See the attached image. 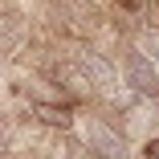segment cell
I'll use <instances>...</instances> for the list:
<instances>
[{
  "label": "cell",
  "mask_w": 159,
  "mask_h": 159,
  "mask_svg": "<svg viewBox=\"0 0 159 159\" xmlns=\"http://www.w3.org/2000/svg\"><path fill=\"white\" fill-rule=\"evenodd\" d=\"M82 143L98 155V159H126V143H122V135L110 131L102 118H86V126H82Z\"/></svg>",
  "instance_id": "obj_1"
},
{
  "label": "cell",
  "mask_w": 159,
  "mask_h": 159,
  "mask_svg": "<svg viewBox=\"0 0 159 159\" xmlns=\"http://www.w3.org/2000/svg\"><path fill=\"white\" fill-rule=\"evenodd\" d=\"M122 74H126V86H131L139 98H159V70L151 66L143 53H126Z\"/></svg>",
  "instance_id": "obj_2"
},
{
  "label": "cell",
  "mask_w": 159,
  "mask_h": 159,
  "mask_svg": "<svg viewBox=\"0 0 159 159\" xmlns=\"http://www.w3.org/2000/svg\"><path fill=\"white\" fill-rule=\"evenodd\" d=\"M82 74H86V82H90V90H114V82H118V74H114V66L102 57V53H82Z\"/></svg>",
  "instance_id": "obj_3"
},
{
  "label": "cell",
  "mask_w": 159,
  "mask_h": 159,
  "mask_svg": "<svg viewBox=\"0 0 159 159\" xmlns=\"http://www.w3.org/2000/svg\"><path fill=\"white\" fill-rule=\"evenodd\" d=\"M20 37H25V16L16 4H4L0 8V49H12Z\"/></svg>",
  "instance_id": "obj_4"
},
{
  "label": "cell",
  "mask_w": 159,
  "mask_h": 159,
  "mask_svg": "<svg viewBox=\"0 0 159 159\" xmlns=\"http://www.w3.org/2000/svg\"><path fill=\"white\" fill-rule=\"evenodd\" d=\"M29 110H33V118H37L41 126H57V131H70V126H74V114H70L66 106H53V102H33Z\"/></svg>",
  "instance_id": "obj_5"
},
{
  "label": "cell",
  "mask_w": 159,
  "mask_h": 159,
  "mask_svg": "<svg viewBox=\"0 0 159 159\" xmlns=\"http://www.w3.org/2000/svg\"><path fill=\"white\" fill-rule=\"evenodd\" d=\"M53 78L66 86V94H90V82H86L82 66H70V61H61V66L53 70Z\"/></svg>",
  "instance_id": "obj_6"
},
{
  "label": "cell",
  "mask_w": 159,
  "mask_h": 159,
  "mask_svg": "<svg viewBox=\"0 0 159 159\" xmlns=\"http://www.w3.org/2000/svg\"><path fill=\"white\" fill-rule=\"evenodd\" d=\"M139 53L151 61V66L159 70V33H155V29H151V33H143V41H139Z\"/></svg>",
  "instance_id": "obj_7"
},
{
  "label": "cell",
  "mask_w": 159,
  "mask_h": 159,
  "mask_svg": "<svg viewBox=\"0 0 159 159\" xmlns=\"http://www.w3.org/2000/svg\"><path fill=\"white\" fill-rule=\"evenodd\" d=\"M66 159H98V155H94L86 143H78V139H70L66 143Z\"/></svg>",
  "instance_id": "obj_8"
},
{
  "label": "cell",
  "mask_w": 159,
  "mask_h": 159,
  "mask_svg": "<svg viewBox=\"0 0 159 159\" xmlns=\"http://www.w3.org/2000/svg\"><path fill=\"white\" fill-rule=\"evenodd\" d=\"M12 151V131H8V122H0V155H8Z\"/></svg>",
  "instance_id": "obj_9"
},
{
  "label": "cell",
  "mask_w": 159,
  "mask_h": 159,
  "mask_svg": "<svg viewBox=\"0 0 159 159\" xmlns=\"http://www.w3.org/2000/svg\"><path fill=\"white\" fill-rule=\"evenodd\" d=\"M118 4H122L126 12H147V8H151V0H118Z\"/></svg>",
  "instance_id": "obj_10"
},
{
  "label": "cell",
  "mask_w": 159,
  "mask_h": 159,
  "mask_svg": "<svg viewBox=\"0 0 159 159\" xmlns=\"http://www.w3.org/2000/svg\"><path fill=\"white\" fill-rule=\"evenodd\" d=\"M143 155H147V159H159V139H151V143H147V151H143Z\"/></svg>",
  "instance_id": "obj_11"
}]
</instances>
